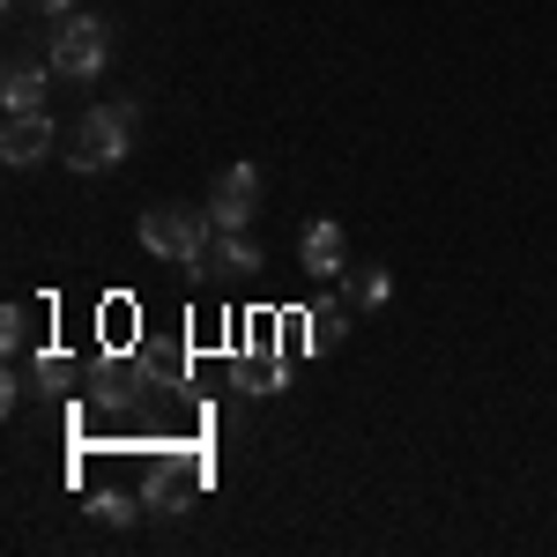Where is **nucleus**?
Masks as SVG:
<instances>
[{"instance_id":"nucleus-1","label":"nucleus","mask_w":557,"mask_h":557,"mask_svg":"<svg viewBox=\"0 0 557 557\" xmlns=\"http://www.w3.org/2000/svg\"><path fill=\"white\" fill-rule=\"evenodd\" d=\"M134 127H141V104H134V97H112V104H89L83 120H75V134L60 141V157H67L75 172H112V164H127Z\"/></svg>"},{"instance_id":"nucleus-2","label":"nucleus","mask_w":557,"mask_h":557,"mask_svg":"<svg viewBox=\"0 0 557 557\" xmlns=\"http://www.w3.org/2000/svg\"><path fill=\"white\" fill-rule=\"evenodd\" d=\"M209 238H215L209 209H149L141 215V246H149L157 260H178V268L201 275V283H209V253H215Z\"/></svg>"},{"instance_id":"nucleus-3","label":"nucleus","mask_w":557,"mask_h":557,"mask_svg":"<svg viewBox=\"0 0 557 557\" xmlns=\"http://www.w3.org/2000/svg\"><path fill=\"white\" fill-rule=\"evenodd\" d=\"M104 60H112V30H104V15H67V23L52 30V75L89 83V75H104Z\"/></svg>"},{"instance_id":"nucleus-4","label":"nucleus","mask_w":557,"mask_h":557,"mask_svg":"<svg viewBox=\"0 0 557 557\" xmlns=\"http://www.w3.org/2000/svg\"><path fill=\"white\" fill-rule=\"evenodd\" d=\"M209 215H215V231H246L260 215V172L253 164H223L209 186Z\"/></svg>"},{"instance_id":"nucleus-5","label":"nucleus","mask_w":557,"mask_h":557,"mask_svg":"<svg viewBox=\"0 0 557 557\" xmlns=\"http://www.w3.org/2000/svg\"><path fill=\"white\" fill-rule=\"evenodd\" d=\"M52 141H60V134H52V112H45V104H30V112H8V127H0V157L23 172V164H38Z\"/></svg>"},{"instance_id":"nucleus-6","label":"nucleus","mask_w":557,"mask_h":557,"mask_svg":"<svg viewBox=\"0 0 557 557\" xmlns=\"http://www.w3.org/2000/svg\"><path fill=\"white\" fill-rule=\"evenodd\" d=\"M194 483H201V454H186V461H172V469H157V483H149L141 498H149V513H186V506H194Z\"/></svg>"},{"instance_id":"nucleus-7","label":"nucleus","mask_w":557,"mask_h":557,"mask_svg":"<svg viewBox=\"0 0 557 557\" xmlns=\"http://www.w3.org/2000/svg\"><path fill=\"white\" fill-rule=\"evenodd\" d=\"M298 260L312 268V275H343V268H349V238H343V223H305Z\"/></svg>"},{"instance_id":"nucleus-8","label":"nucleus","mask_w":557,"mask_h":557,"mask_svg":"<svg viewBox=\"0 0 557 557\" xmlns=\"http://www.w3.org/2000/svg\"><path fill=\"white\" fill-rule=\"evenodd\" d=\"M45 320H52V305H45V298H8V312H0V343H8V357H23V349L38 343Z\"/></svg>"},{"instance_id":"nucleus-9","label":"nucleus","mask_w":557,"mask_h":557,"mask_svg":"<svg viewBox=\"0 0 557 557\" xmlns=\"http://www.w3.org/2000/svg\"><path fill=\"white\" fill-rule=\"evenodd\" d=\"M45 67H52V60H45ZM45 67H38V60H15V67H8V83H0L8 112H30V104H45Z\"/></svg>"},{"instance_id":"nucleus-10","label":"nucleus","mask_w":557,"mask_h":557,"mask_svg":"<svg viewBox=\"0 0 557 557\" xmlns=\"http://www.w3.org/2000/svg\"><path fill=\"white\" fill-rule=\"evenodd\" d=\"M260 260H268V253H260L246 231H223V246L209 253V275H215V268H223V275H260Z\"/></svg>"},{"instance_id":"nucleus-11","label":"nucleus","mask_w":557,"mask_h":557,"mask_svg":"<svg viewBox=\"0 0 557 557\" xmlns=\"http://www.w3.org/2000/svg\"><path fill=\"white\" fill-rule=\"evenodd\" d=\"M149 498H127V491H104V498H89V520H104V528H127Z\"/></svg>"},{"instance_id":"nucleus-12","label":"nucleus","mask_w":557,"mask_h":557,"mask_svg":"<svg viewBox=\"0 0 557 557\" xmlns=\"http://www.w3.org/2000/svg\"><path fill=\"white\" fill-rule=\"evenodd\" d=\"M305 320H312V343H343V335H349V312H343L335 298H320Z\"/></svg>"},{"instance_id":"nucleus-13","label":"nucleus","mask_w":557,"mask_h":557,"mask_svg":"<svg viewBox=\"0 0 557 557\" xmlns=\"http://www.w3.org/2000/svg\"><path fill=\"white\" fill-rule=\"evenodd\" d=\"M349 298H357V305H380L386 298V275H380V268H364V275L349 283Z\"/></svg>"},{"instance_id":"nucleus-14","label":"nucleus","mask_w":557,"mask_h":557,"mask_svg":"<svg viewBox=\"0 0 557 557\" xmlns=\"http://www.w3.org/2000/svg\"><path fill=\"white\" fill-rule=\"evenodd\" d=\"M15 8H30V15H67L75 0H15Z\"/></svg>"}]
</instances>
